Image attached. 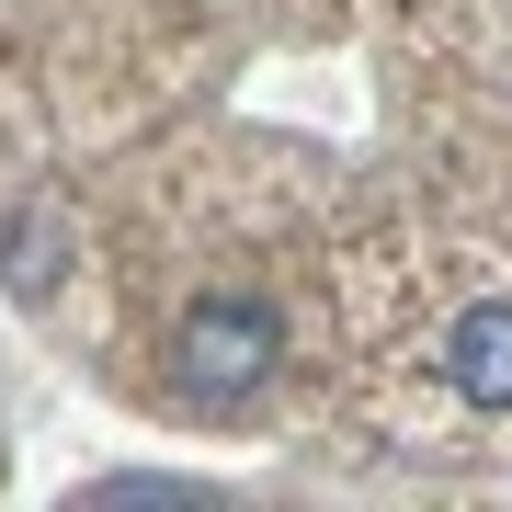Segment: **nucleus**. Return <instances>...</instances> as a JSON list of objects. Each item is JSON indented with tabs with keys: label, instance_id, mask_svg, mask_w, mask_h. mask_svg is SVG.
<instances>
[{
	"label": "nucleus",
	"instance_id": "nucleus-1",
	"mask_svg": "<svg viewBox=\"0 0 512 512\" xmlns=\"http://www.w3.org/2000/svg\"><path fill=\"white\" fill-rule=\"evenodd\" d=\"M285 365V319L262 308V296H217V308H194L183 319V342H171V376L194 387V399H251L262 376Z\"/></svg>",
	"mask_w": 512,
	"mask_h": 512
},
{
	"label": "nucleus",
	"instance_id": "nucleus-2",
	"mask_svg": "<svg viewBox=\"0 0 512 512\" xmlns=\"http://www.w3.org/2000/svg\"><path fill=\"white\" fill-rule=\"evenodd\" d=\"M456 387L478 410H512V308H467L456 319Z\"/></svg>",
	"mask_w": 512,
	"mask_h": 512
}]
</instances>
